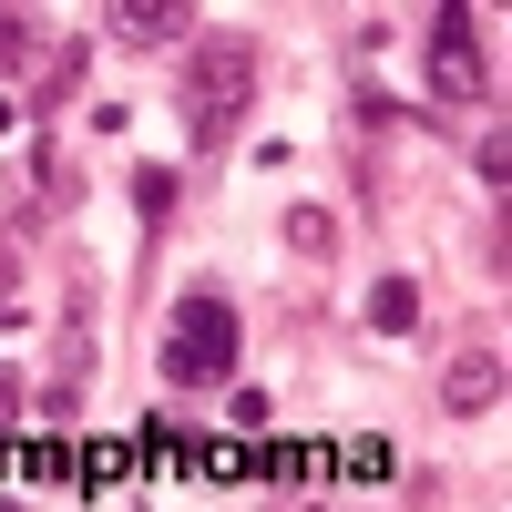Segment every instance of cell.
I'll return each mask as SVG.
<instances>
[{"label": "cell", "instance_id": "obj_15", "mask_svg": "<svg viewBox=\"0 0 512 512\" xmlns=\"http://www.w3.org/2000/svg\"><path fill=\"white\" fill-rule=\"evenodd\" d=\"M11 420H21V369H0V441H11Z\"/></svg>", "mask_w": 512, "mask_h": 512}, {"label": "cell", "instance_id": "obj_8", "mask_svg": "<svg viewBox=\"0 0 512 512\" xmlns=\"http://www.w3.org/2000/svg\"><path fill=\"white\" fill-rule=\"evenodd\" d=\"M11 472L21 482H72V441H11Z\"/></svg>", "mask_w": 512, "mask_h": 512}, {"label": "cell", "instance_id": "obj_10", "mask_svg": "<svg viewBox=\"0 0 512 512\" xmlns=\"http://www.w3.org/2000/svg\"><path fill=\"white\" fill-rule=\"evenodd\" d=\"M287 246H297V256H338V226H328V205H297V216H287Z\"/></svg>", "mask_w": 512, "mask_h": 512}, {"label": "cell", "instance_id": "obj_12", "mask_svg": "<svg viewBox=\"0 0 512 512\" xmlns=\"http://www.w3.org/2000/svg\"><path fill=\"white\" fill-rule=\"evenodd\" d=\"M31 62V11H0V72Z\"/></svg>", "mask_w": 512, "mask_h": 512}, {"label": "cell", "instance_id": "obj_1", "mask_svg": "<svg viewBox=\"0 0 512 512\" xmlns=\"http://www.w3.org/2000/svg\"><path fill=\"white\" fill-rule=\"evenodd\" d=\"M236 349H246V328H236V297L226 287H185L175 308H164V390H226L236 379Z\"/></svg>", "mask_w": 512, "mask_h": 512}, {"label": "cell", "instance_id": "obj_4", "mask_svg": "<svg viewBox=\"0 0 512 512\" xmlns=\"http://www.w3.org/2000/svg\"><path fill=\"white\" fill-rule=\"evenodd\" d=\"M72 482L103 492V502H123V492L144 482V451H134V441H82V451H72Z\"/></svg>", "mask_w": 512, "mask_h": 512}, {"label": "cell", "instance_id": "obj_14", "mask_svg": "<svg viewBox=\"0 0 512 512\" xmlns=\"http://www.w3.org/2000/svg\"><path fill=\"white\" fill-rule=\"evenodd\" d=\"M11 318H21V267L0 256V328H11Z\"/></svg>", "mask_w": 512, "mask_h": 512}, {"label": "cell", "instance_id": "obj_5", "mask_svg": "<svg viewBox=\"0 0 512 512\" xmlns=\"http://www.w3.org/2000/svg\"><path fill=\"white\" fill-rule=\"evenodd\" d=\"M113 31L134 41V52H164V41H185V31H195V11H185V0H123Z\"/></svg>", "mask_w": 512, "mask_h": 512}, {"label": "cell", "instance_id": "obj_13", "mask_svg": "<svg viewBox=\"0 0 512 512\" xmlns=\"http://www.w3.org/2000/svg\"><path fill=\"white\" fill-rule=\"evenodd\" d=\"M72 82H82V52H52V72H41V113H52V103L72 93Z\"/></svg>", "mask_w": 512, "mask_h": 512}, {"label": "cell", "instance_id": "obj_3", "mask_svg": "<svg viewBox=\"0 0 512 512\" xmlns=\"http://www.w3.org/2000/svg\"><path fill=\"white\" fill-rule=\"evenodd\" d=\"M431 93L441 103H492V82H482V11L472 0H441L431 11Z\"/></svg>", "mask_w": 512, "mask_h": 512}, {"label": "cell", "instance_id": "obj_11", "mask_svg": "<svg viewBox=\"0 0 512 512\" xmlns=\"http://www.w3.org/2000/svg\"><path fill=\"white\" fill-rule=\"evenodd\" d=\"M134 205H144V226H164L175 216V175H164V164H134Z\"/></svg>", "mask_w": 512, "mask_h": 512}, {"label": "cell", "instance_id": "obj_7", "mask_svg": "<svg viewBox=\"0 0 512 512\" xmlns=\"http://www.w3.org/2000/svg\"><path fill=\"white\" fill-rule=\"evenodd\" d=\"M369 328H379V338H410V328H420V287H410V277H379V287H369Z\"/></svg>", "mask_w": 512, "mask_h": 512}, {"label": "cell", "instance_id": "obj_6", "mask_svg": "<svg viewBox=\"0 0 512 512\" xmlns=\"http://www.w3.org/2000/svg\"><path fill=\"white\" fill-rule=\"evenodd\" d=\"M441 400H451L461 420L492 410V400H502V349H461V359H451V379H441Z\"/></svg>", "mask_w": 512, "mask_h": 512}, {"label": "cell", "instance_id": "obj_9", "mask_svg": "<svg viewBox=\"0 0 512 512\" xmlns=\"http://www.w3.org/2000/svg\"><path fill=\"white\" fill-rule=\"evenodd\" d=\"M390 441H338V482H390Z\"/></svg>", "mask_w": 512, "mask_h": 512}, {"label": "cell", "instance_id": "obj_2", "mask_svg": "<svg viewBox=\"0 0 512 512\" xmlns=\"http://www.w3.org/2000/svg\"><path fill=\"white\" fill-rule=\"evenodd\" d=\"M256 93V52L246 41H205L195 52V72H185V134L216 154L226 134H236V103Z\"/></svg>", "mask_w": 512, "mask_h": 512}]
</instances>
